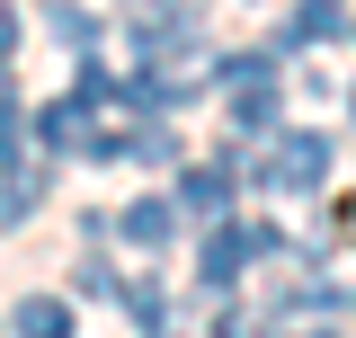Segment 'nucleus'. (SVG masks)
<instances>
[{"instance_id": "1", "label": "nucleus", "mask_w": 356, "mask_h": 338, "mask_svg": "<svg viewBox=\"0 0 356 338\" xmlns=\"http://www.w3.org/2000/svg\"><path fill=\"white\" fill-rule=\"evenodd\" d=\"M222 81H232V116H241V134H267V125H276V63H267V54H241Z\"/></svg>"}, {"instance_id": "2", "label": "nucleus", "mask_w": 356, "mask_h": 338, "mask_svg": "<svg viewBox=\"0 0 356 338\" xmlns=\"http://www.w3.org/2000/svg\"><path fill=\"white\" fill-rule=\"evenodd\" d=\"M321 178H330V143H321V134H285V143L267 152V187H285V196H303Z\"/></svg>"}, {"instance_id": "3", "label": "nucleus", "mask_w": 356, "mask_h": 338, "mask_svg": "<svg viewBox=\"0 0 356 338\" xmlns=\"http://www.w3.org/2000/svg\"><path fill=\"white\" fill-rule=\"evenodd\" d=\"M267 250H276L267 223H222L214 241H205V285H232V276H241L250 258H267Z\"/></svg>"}, {"instance_id": "4", "label": "nucleus", "mask_w": 356, "mask_h": 338, "mask_svg": "<svg viewBox=\"0 0 356 338\" xmlns=\"http://www.w3.org/2000/svg\"><path fill=\"white\" fill-rule=\"evenodd\" d=\"M348 27V9L339 0H294V18H285V45H330Z\"/></svg>"}, {"instance_id": "5", "label": "nucleus", "mask_w": 356, "mask_h": 338, "mask_svg": "<svg viewBox=\"0 0 356 338\" xmlns=\"http://www.w3.org/2000/svg\"><path fill=\"white\" fill-rule=\"evenodd\" d=\"M170 223H178V214L161 205V196H143V205H125V223H116V232H125V241H143V250H152V241H170Z\"/></svg>"}, {"instance_id": "6", "label": "nucleus", "mask_w": 356, "mask_h": 338, "mask_svg": "<svg viewBox=\"0 0 356 338\" xmlns=\"http://www.w3.org/2000/svg\"><path fill=\"white\" fill-rule=\"evenodd\" d=\"M63 330H72V312H63L54 294H27V303H18V338H63Z\"/></svg>"}, {"instance_id": "7", "label": "nucleus", "mask_w": 356, "mask_h": 338, "mask_svg": "<svg viewBox=\"0 0 356 338\" xmlns=\"http://www.w3.org/2000/svg\"><path fill=\"white\" fill-rule=\"evenodd\" d=\"M178 196H187V214H222V205H232V178H222V169H187Z\"/></svg>"}, {"instance_id": "8", "label": "nucleus", "mask_w": 356, "mask_h": 338, "mask_svg": "<svg viewBox=\"0 0 356 338\" xmlns=\"http://www.w3.org/2000/svg\"><path fill=\"white\" fill-rule=\"evenodd\" d=\"M36 18H44V27H54V36H72V45H89V36H98V27H89L81 9H63V0H44Z\"/></svg>"}, {"instance_id": "9", "label": "nucleus", "mask_w": 356, "mask_h": 338, "mask_svg": "<svg viewBox=\"0 0 356 338\" xmlns=\"http://www.w3.org/2000/svg\"><path fill=\"white\" fill-rule=\"evenodd\" d=\"M348 107H356V98H348Z\"/></svg>"}]
</instances>
